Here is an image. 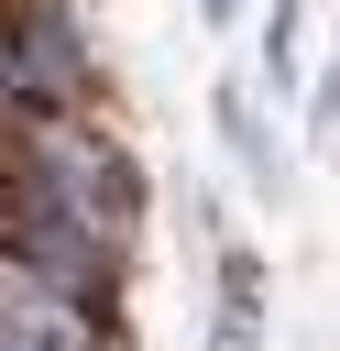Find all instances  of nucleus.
Wrapping results in <instances>:
<instances>
[{"instance_id":"nucleus-1","label":"nucleus","mask_w":340,"mask_h":351,"mask_svg":"<svg viewBox=\"0 0 340 351\" xmlns=\"http://www.w3.org/2000/svg\"><path fill=\"white\" fill-rule=\"evenodd\" d=\"M11 197L66 208V219L110 230L121 252H132V230H143V165H132V143H121L99 110H88V121H11Z\"/></svg>"},{"instance_id":"nucleus-2","label":"nucleus","mask_w":340,"mask_h":351,"mask_svg":"<svg viewBox=\"0 0 340 351\" xmlns=\"http://www.w3.org/2000/svg\"><path fill=\"white\" fill-rule=\"evenodd\" d=\"M99 110V44L77 0H22L11 11V121H88Z\"/></svg>"},{"instance_id":"nucleus-3","label":"nucleus","mask_w":340,"mask_h":351,"mask_svg":"<svg viewBox=\"0 0 340 351\" xmlns=\"http://www.w3.org/2000/svg\"><path fill=\"white\" fill-rule=\"evenodd\" d=\"M121 241L66 219V208H33L11 197V285H44V296H77V307H121Z\"/></svg>"}]
</instances>
